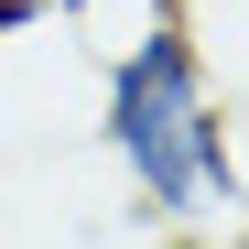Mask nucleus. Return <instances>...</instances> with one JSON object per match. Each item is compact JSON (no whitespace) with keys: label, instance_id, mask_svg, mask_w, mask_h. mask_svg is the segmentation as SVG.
Here are the masks:
<instances>
[{"label":"nucleus","instance_id":"obj_1","mask_svg":"<svg viewBox=\"0 0 249 249\" xmlns=\"http://www.w3.org/2000/svg\"><path fill=\"white\" fill-rule=\"evenodd\" d=\"M98 141L130 174V195L162 228H228L238 217V141H228V98L206 76V44L152 11L130 44H108L98 65Z\"/></svg>","mask_w":249,"mask_h":249},{"label":"nucleus","instance_id":"obj_2","mask_svg":"<svg viewBox=\"0 0 249 249\" xmlns=\"http://www.w3.org/2000/svg\"><path fill=\"white\" fill-rule=\"evenodd\" d=\"M44 22V0H0V44H11V33H33Z\"/></svg>","mask_w":249,"mask_h":249}]
</instances>
